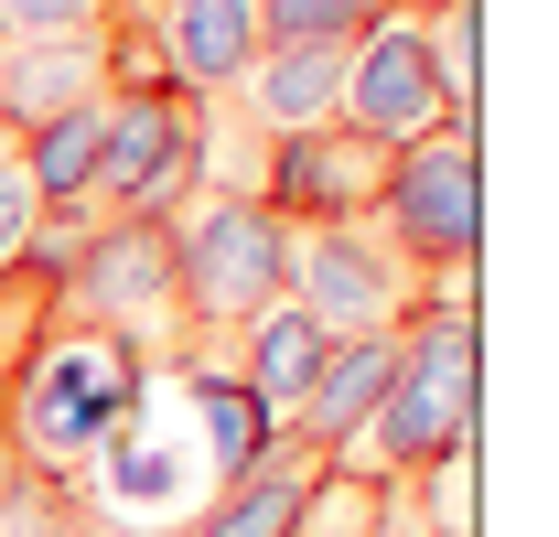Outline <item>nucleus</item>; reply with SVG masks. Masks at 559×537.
<instances>
[{"label":"nucleus","instance_id":"nucleus-17","mask_svg":"<svg viewBox=\"0 0 559 537\" xmlns=\"http://www.w3.org/2000/svg\"><path fill=\"white\" fill-rule=\"evenodd\" d=\"M419 33H430V75L452 119H485V0H419Z\"/></svg>","mask_w":559,"mask_h":537},{"label":"nucleus","instance_id":"nucleus-8","mask_svg":"<svg viewBox=\"0 0 559 537\" xmlns=\"http://www.w3.org/2000/svg\"><path fill=\"white\" fill-rule=\"evenodd\" d=\"M377 183H388V151L366 130H290V140H259V172H248V194L270 204L280 226L301 237V226H366L377 215Z\"/></svg>","mask_w":559,"mask_h":537},{"label":"nucleus","instance_id":"nucleus-16","mask_svg":"<svg viewBox=\"0 0 559 537\" xmlns=\"http://www.w3.org/2000/svg\"><path fill=\"white\" fill-rule=\"evenodd\" d=\"M183 387H194V408H205V441H215V484H237L248 463H270V452H280V419H270L259 398H248V387H237L226 366L183 355Z\"/></svg>","mask_w":559,"mask_h":537},{"label":"nucleus","instance_id":"nucleus-11","mask_svg":"<svg viewBox=\"0 0 559 537\" xmlns=\"http://www.w3.org/2000/svg\"><path fill=\"white\" fill-rule=\"evenodd\" d=\"M108 97V33H75V44H11L0 55V140L44 130L66 108Z\"/></svg>","mask_w":559,"mask_h":537},{"label":"nucleus","instance_id":"nucleus-21","mask_svg":"<svg viewBox=\"0 0 559 537\" xmlns=\"http://www.w3.org/2000/svg\"><path fill=\"white\" fill-rule=\"evenodd\" d=\"M44 226V204H33V172H22V151L0 140V268L22 259V237Z\"/></svg>","mask_w":559,"mask_h":537},{"label":"nucleus","instance_id":"nucleus-1","mask_svg":"<svg viewBox=\"0 0 559 537\" xmlns=\"http://www.w3.org/2000/svg\"><path fill=\"white\" fill-rule=\"evenodd\" d=\"M151 377L119 334H86V323H44V344L22 355V377L0 387V441L44 484H86L97 452L151 419Z\"/></svg>","mask_w":559,"mask_h":537},{"label":"nucleus","instance_id":"nucleus-3","mask_svg":"<svg viewBox=\"0 0 559 537\" xmlns=\"http://www.w3.org/2000/svg\"><path fill=\"white\" fill-rule=\"evenodd\" d=\"M280 301H290V226L259 194L205 183L173 215V323H183V355H205L215 334H248Z\"/></svg>","mask_w":559,"mask_h":537},{"label":"nucleus","instance_id":"nucleus-14","mask_svg":"<svg viewBox=\"0 0 559 537\" xmlns=\"http://www.w3.org/2000/svg\"><path fill=\"white\" fill-rule=\"evenodd\" d=\"M323 355H334V344H323L301 312H290V301H280V312H259V323L237 334V366H226V377H237L248 398L270 408V419H290V398L323 377Z\"/></svg>","mask_w":559,"mask_h":537},{"label":"nucleus","instance_id":"nucleus-13","mask_svg":"<svg viewBox=\"0 0 559 537\" xmlns=\"http://www.w3.org/2000/svg\"><path fill=\"white\" fill-rule=\"evenodd\" d=\"M312 473H323L312 452H290V441H280L270 463H248L237 484H215V494H205V505H194L173 537H290V516H301V484H312Z\"/></svg>","mask_w":559,"mask_h":537},{"label":"nucleus","instance_id":"nucleus-7","mask_svg":"<svg viewBox=\"0 0 559 537\" xmlns=\"http://www.w3.org/2000/svg\"><path fill=\"white\" fill-rule=\"evenodd\" d=\"M419 301H430V290L377 248V226H301V237H290V312L323 344L399 334Z\"/></svg>","mask_w":559,"mask_h":537},{"label":"nucleus","instance_id":"nucleus-4","mask_svg":"<svg viewBox=\"0 0 559 537\" xmlns=\"http://www.w3.org/2000/svg\"><path fill=\"white\" fill-rule=\"evenodd\" d=\"M366 226L419 290H474V259H485V119H441L409 151H388V183H377Z\"/></svg>","mask_w":559,"mask_h":537},{"label":"nucleus","instance_id":"nucleus-19","mask_svg":"<svg viewBox=\"0 0 559 537\" xmlns=\"http://www.w3.org/2000/svg\"><path fill=\"white\" fill-rule=\"evenodd\" d=\"M388 0H248L259 22V55H290V44H355Z\"/></svg>","mask_w":559,"mask_h":537},{"label":"nucleus","instance_id":"nucleus-2","mask_svg":"<svg viewBox=\"0 0 559 537\" xmlns=\"http://www.w3.org/2000/svg\"><path fill=\"white\" fill-rule=\"evenodd\" d=\"M452 452H485V323H474V290H441L399 323V377L355 441V473L377 484H409V473L452 463Z\"/></svg>","mask_w":559,"mask_h":537},{"label":"nucleus","instance_id":"nucleus-6","mask_svg":"<svg viewBox=\"0 0 559 537\" xmlns=\"http://www.w3.org/2000/svg\"><path fill=\"white\" fill-rule=\"evenodd\" d=\"M55 323L119 334L140 366H183V323H173V215H97L75 237L66 279H55Z\"/></svg>","mask_w":559,"mask_h":537},{"label":"nucleus","instance_id":"nucleus-9","mask_svg":"<svg viewBox=\"0 0 559 537\" xmlns=\"http://www.w3.org/2000/svg\"><path fill=\"white\" fill-rule=\"evenodd\" d=\"M452 97L430 75V33H419V0H388L366 33H355V65H345V130H366L377 151H409L419 130H441Z\"/></svg>","mask_w":559,"mask_h":537},{"label":"nucleus","instance_id":"nucleus-10","mask_svg":"<svg viewBox=\"0 0 559 537\" xmlns=\"http://www.w3.org/2000/svg\"><path fill=\"white\" fill-rule=\"evenodd\" d=\"M140 44H151V75H162V86H183V97H205V108L237 97V75L259 65L248 0H151Z\"/></svg>","mask_w":559,"mask_h":537},{"label":"nucleus","instance_id":"nucleus-15","mask_svg":"<svg viewBox=\"0 0 559 537\" xmlns=\"http://www.w3.org/2000/svg\"><path fill=\"white\" fill-rule=\"evenodd\" d=\"M97 108H108V97H97ZM97 108H66V119H44V130L11 140L44 215H97V204H86V183H97Z\"/></svg>","mask_w":559,"mask_h":537},{"label":"nucleus","instance_id":"nucleus-22","mask_svg":"<svg viewBox=\"0 0 559 537\" xmlns=\"http://www.w3.org/2000/svg\"><path fill=\"white\" fill-rule=\"evenodd\" d=\"M22 484H33V463H22V452H11V441H0V516H11V505H22Z\"/></svg>","mask_w":559,"mask_h":537},{"label":"nucleus","instance_id":"nucleus-20","mask_svg":"<svg viewBox=\"0 0 559 537\" xmlns=\"http://www.w3.org/2000/svg\"><path fill=\"white\" fill-rule=\"evenodd\" d=\"M119 0H0V33L11 44H75V33H108Z\"/></svg>","mask_w":559,"mask_h":537},{"label":"nucleus","instance_id":"nucleus-12","mask_svg":"<svg viewBox=\"0 0 559 537\" xmlns=\"http://www.w3.org/2000/svg\"><path fill=\"white\" fill-rule=\"evenodd\" d=\"M345 65H355V44H290V55H259V65L237 75V97H248L259 140L334 130V119H345Z\"/></svg>","mask_w":559,"mask_h":537},{"label":"nucleus","instance_id":"nucleus-5","mask_svg":"<svg viewBox=\"0 0 559 537\" xmlns=\"http://www.w3.org/2000/svg\"><path fill=\"white\" fill-rule=\"evenodd\" d=\"M205 172H215V108L205 97H183L162 75L108 86V108H97V183H86L97 215H183L205 194Z\"/></svg>","mask_w":559,"mask_h":537},{"label":"nucleus","instance_id":"nucleus-18","mask_svg":"<svg viewBox=\"0 0 559 537\" xmlns=\"http://www.w3.org/2000/svg\"><path fill=\"white\" fill-rule=\"evenodd\" d=\"M377 516H388V484L355 463H323L312 484H301V516H290V537H377Z\"/></svg>","mask_w":559,"mask_h":537}]
</instances>
